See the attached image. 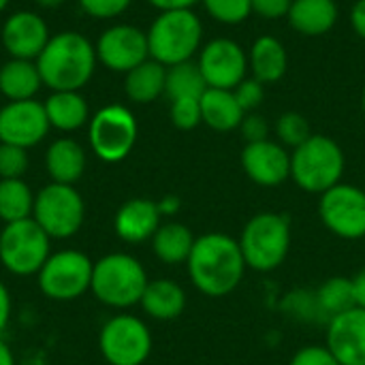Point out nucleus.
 Masks as SVG:
<instances>
[{"instance_id":"603ef678","label":"nucleus","mask_w":365,"mask_h":365,"mask_svg":"<svg viewBox=\"0 0 365 365\" xmlns=\"http://www.w3.org/2000/svg\"><path fill=\"white\" fill-rule=\"evenodd\" d=\"M364 240H365V237H364Z\"/></svg>"},{"instance_id":"79ce46f5","label":"nucleus","mask_w":365,"mask_h":365,"mask_svg":"<svg viewBox=\"0 0 365 365\" xmlns=\"http://www.w3.org/2000/svg\"><path fill=\"white\" fill-rule=\"evenodd\" d=\"M351 24L355 28V32L365 38V0H357L353 11H351Z\"/></svg>"},{"instance_id":"ddd939ff","label":"nucleus","mask_w":365,"mask_h":365,"mask_svg":"<svg viewBox=\"0 0 365 365\" xmlns=\"http://www.w3.org/2000/svg\"><path fill=\"white\" fill-rule=\"evenodd\" d=\"M96 58L111 73H128L150 58L148 34L130 24H115L101 32L96 41Z\"/></svg>"},{"instance_id":"c03bdc74","label":"nucleus","mask_w":365,"mask_h":365,"mask_svg":"<svg viewBox=\"0 0 365 365\" xmlns=\"http://www.w3.org/2000/svg\"><path fill=\"white\" fill-rule=\"evenodd\" d=\"M9 317H11V295H9L6 287L0 282V331L6 327Z\"/></svg>"},{"instance_id":"de8ad7c7","label":"nucleus","mask_w":365,"mask_h":365,"mask_svg":"<svg viewBox=\"0 0 365 365\" xmlns=\"http://www.w3.org/2000/svg\"><path fill=\"white\" fill-rule=\"evenodd\" d=\"M0 365H15V359H13L11 349H9L6 342H2V340H0Z\"/></svg>"},{"instance_id":"c9c22d12","label":"nucleus","mask_w":365,"mask_h":365,"mask_svg":"<svg viewBox=\"0 0 365 365\" xmlns=\"http://www.w3.org/2000/svg\"><path fill=\"white\" fill-rule=\"evenodd\" d=\"M284 308L291 314H295L297 319H304V321H314V319L317 321H325L323 314H321V310H319V304H317L314 293H304V291L293 293L284 302Z\"/></svg>"},{"instance_id":"7c9ffc66","label":"nucleus","mask_w":365,"mask_h":365,"mask_svg":"<svg viewBox=\"0 0 365 365\" xmlns=\"http://www.w3.org/2000/svg\"><path fill=\"white\" fill-rule=\"evenodd\" d=\"M34 210V195L30 186L17 178V180H0V220L17 222L32 218Z\"/></svg>"},{"instance_id":"c85d7f7f","label":"nucleus","mask_w":365,"mask_h":365,"mask_svg":"<svg viewBox=\"0 0 365 365\" xmlns=\"http://www.w3.org/2000/svg\"><path fill=\"white\" fill-rule=\"evenodd\" d=\"M207 90V83L201 75V68L197 62H180L175 66H167V81H165V94L169 101L180 98H201Z\"/></svg>"},{"instance_id":"aec40b11","label":"nucleus","mask_w":365,"mask_h":365,"mask_svg":"<svg viewBox=\"0 0 365 365\" xmlns=\"http://www.w3.org/2000/svg\"><path fill=\"white\" fill-rule=\"evenodd\" d=\"M287 19L304 36H323L338 21V4L336 0H293Z\"/></svg>"},{"instance_id":"c756f323","label":"nucleus","mask_w":365,"mask_h":365,"mask_svg":"<svg viewBox=\"0 0 365 365\" xmlns=\"http://www.w3.org/2000/svg\"><path fill=\"white\" fill-rule=\"evenodd\" d=\"M319 310L323 314V319L329 323L334 317L355 308V289H353V278H344V276H334L329 280H325L319 291L314 293Z\"/></svg>"},{"instance_id":"f704fd0d","label":"nucleus","mask_w":365,"mask_h":365,"mask_svg":"<svg viewBox=\"0 0 365 365\" xmlns=\"http://www.w3.org/2000/svg\"><path fill=\"white\" fill-rule=\"evenodd\" d=\"M28 169V154L24 148L0 143V180H17Z\"/></svg>"},{"instance_id":"f257e3e1","label":"nucleus","mask_w":365,"mask_h":365,"mask_svg":"<svg viewBox=\"0 0 365 365\" xmlns=\"http://www.w3.org/2000/svg\"><path fill=\"white\" fill-rule=\"evenodd\" d=\"M186 265L192 284L207 297L233 293L248 267L240 242L225 233H205L197 237Z\"/></svg>"},{"instance_id":"ea45409f","label":"nucleus","mask_w":365,"mask_h":365,"mask_svg":"<svg viewBox=\"0 0 365 365\" xmlns=\"http://www.w3.org/2000/svg\"><path fill=\"white\" fill-rule=\"evenodd\" d=\"M240 130H242V137L248 143L265 141L267 135H269V126H267L265 118L259 115V113H246L244 120H242V124H240Z\"/></svg>"},{"instance_id":"473e14b6","label":"nucleus","mask_w":365,"mask_h":365,"mask_svg":"<svg viewBox=\"0 0 365 365\" xmlns=\"http://www.w3.org/2000/svg\"><path fill=\"white\" fill-rule=\"evenodd\" d=\"M205 11L220 24H242L250 17L252 4L250 0H201Z\"/></svg>"},{"instance_id":"f3484780","label":"nucleus","mask_w":365,"mask_h":365,"mask_svg":"<svg viewBox=\"0 0 365 365\" xmlns=\"http://www.w3.org/2000/svg\"><path fill=\"white\" fill-rule=\"evenodd\" d=\"M242 167L259 186H280L291 178V154L276 141L246 143L242 150Z\"/></svg>"},{"instance_id":"37998d69","label":"nucleus","mask_w":365,"mask_h":365,"mask_svg":"<svg viewBox=\"0 0 365 365\" xmlns=\"http://www.w3.org/2000/svg\"><path fill=\"white\" fill-rule=\"evenodd\" d=\"M148 2L163 13V11H178V9H192V4H197L199 0H148Z\"/></svg>"},{"instance_id":"39448f33","label":"nucleus","mask_w":365,"mask_h":365,"mask_svg":"<svg viewBox=\"0 0 365 365\" xmlns=\"http://www.w3.org/2000/svg\"><path fill=\"white\" fill-rule=\"evenodd\" d=\"M342 173L344 152L334 139L325 135H312L291 154V178L306 192H327L340 184Z\"/></svg>"},{"instance_id":"20e7f679","label":"nucleus","mask_w":365,"mask_h":365,"mask_svg":"<svg viewBox=\"0 0 365 365\" xmlns=\"http://www.w3.org/2000/svg\"><path fill=\"white\" fill-rule=\"evenodd\" d=\"M148 282V274L135 257L113 252L94 263L90 291L105 306L130 308L141 302Z\"/></svg>"},{"instance_id":"4468645a","label":"nucleus","mask_w":365,"mask_h":365,"mask_svg":"<svg viewBox=\"0 0 365 365\" xmlns=\"http://www.w3.org/2000/svg\"><path fill=\"white\" fill-rule=\"evenodd\" d=\"M49 120L43 103L30 101H9L0 107V143L17 148H34L49 133Z\"/></svg>"},{"instance_id":"2f4dec72","label":"nucleus","mask_w":365,"mask_h":365,"mask_svg":"<svg viewBox=\"0 0 365 365\" xmlns=\"http://www.w3.org/2000/svg\"><path fill=\"white\" fill-rule=\"evenodd\" d=\"M276 135H278V139L284 145H289L293 150L299 148L304 141H308L312 137L308 120L302 113H297V111H287V113H282L278 118V122H276Z\"/></svg>"},{"instance_id":"0eeeda50","label":"nucleus","mask_w":365,"mask_h":365,"mask_svg":"<svg viewBox=\"0 0 365 365\" xmlns=\"http://www.w3.org/2000/svg\"><path fill=\"white\" fill-rule=\"evenodd\" d=\"M86 207L81 195L71 184L51 182L34 195V222L51 237H73L83 225Z\"/></svg>"},{"instance_id":"8fccbe9b","label":"nucleus","mask_w":365,"mask_h":365,"mask_svg":"<svg viewBox=\"0 0 365 365\" xmlns=\"http://www.w3.org/2000/svg\"><path fill=\"white\" fill-rule=\"evenodd\" d=\"M9 2H11V0H0V13H4V9L9 6Z\"/></svg>"},{"instance_id":"a18cd8bd","label":"nucleus","mask_w":365,"mask_h":365,"mask_svg":"<svg viewBox=\"0 0 365 365\" xmlns=\"http://www.w3.org/2000/svg\"><path fill=\"white\" fill-rule=\"evenodd\" d=\"M353 289H355V304L365 310V269H361L353 278Z\"/></svg>"},{"instance_id":"393cba45","label":"nucleus","mask_w":365,"mask_h":365,"mask_svg":"<svg viewBox=\"0 0 365 365\" xmlns=\"http://www.w3.org/2000/svg\"><path fill=\"white\" fill-rule=\"evenodd\" d=\"M45 167L53 182L73 186L83 175L86 152L75 139L68 137L56 139L45 154Z\"/></svg>"},{"instance_id":"3c124183","label":"nucleus","mask_w":365,"mask_h":365,"mask_svg":"<svg viewBox=\"0 0 365 365\" xmlns=\"http://www.w3.org/2000/svg\"><path fill=\"white\" fill-rule=\"evenodd\" d=\"M361 107H364V113H365V88H364V98H361Z\"/></svg>"},{"instance_id":"a211bd4d","label":"nucleus","mask_w":365,"mask_h":365,"mask_svg":"<svg viewBox=\"0 0 365 365\" xmlns=\"http://www.w3.org/2000/svg\"><path fill=\"white\" fill-rule=\"evenodd\" d=\"M340 365H365V310L355 306L327 325L325 344Z\"/></svg>"},{"instance_id":"a19ab883","label":"nucleus","mask_w":365,"mask_h":365,"mask_svg":"<svg viewBox=\"0 0 365 365\" xmlns=\"http://www.w3.org/2000/svg\"><path fill=\"white\" fill-rule=\"evenodd\" d=\"M252 13L261 15L263 19H280L289 15L293 0H250Z\"/></svg>"},{"instance_id":"cd10ccee","label":"nucleus","mask_w":365,"mask_h":365,"mask_svg":"<svg viewBox=\"0 0 365 365\" xmlns=\"http://www.w3.org/2000/svg\"><path fill=\"white\" fill-rule=\"evenodd\" d=\"M195 246V235L190 229L182 222H167L160 225L158 231L152 237L154 255L167 263V265H180L186 263Z\"/></svg>"},{"instance_id":"bb28decb","label":"nucleus","mask_w":365,"mask_h":365,"mask_svg":"<svg viewBox=\"0 0 365 365\" xmlns=\"http://www.w3.org/2000/svg\"><path fill=\"white\" fill-rule=\"evenodd\" d=\"M165 81H167V66L148 58L145 62H141L139 66L126 73L124 92L128 101L137 105H148L156 101L160 94H165Z\"/></svg>"},{"instance_id":"f8f14e48","label":"nucleus","mask_w":365,"mask_h":365,"mask_svg":"<svg viewBox=\"0 0 365 365\" xmlns=\"http://www.w3.org/2000/svg\"><path fill=\"white\" fill-rule=\"evenodd\" d=\"M319 214L323 225L338 237H365V190L351 184H336L321 195Z\"/></svg>"},{"instance_id":"5701e85b","label":"nucleus","mask_w":365,"mask_h":365,"mask_svg":"<svg viewBox=\"0 0 365 365\" xmlns=\"http://www.w3.org/2000/svg\"><path fill=\"white\" fill-rule=\"evenodd\" d=\"M244 109L240 107L233 90L207 88L201 96V120L218 133H229L240 128L244 120Z\"/></svg>"},{"instance_id":"423d86ee","label":"nucleus","mask_w":365,"mask_h":365,"mask_svg":"<svg viewBox=\"0 0 365 365\" xmlns=\"http://www.w3.org/2000/svg\"><path fill=\"white\" fill-rule=\"evenodd\" d=\"M240 248L248 267L257 272L278 269L291 248L289 218L276 212H261L252 216L242 231Z\"/></svg>"},{"instance_id":"9d476101","label":"nucleus","mask_w":365,"mask_h":365,"mask_svg":"<svg viewBox=\"0 0 365 365\" xmlns=\"http://www.w3.org/2000/svg\"><path fill=\"white\" fill-rule=\"evenodd\" d=\"M94 263L79 250L49 255L38 272V287L53 302H73L90 291Z\"/></svg>"},{"instance_id":"9b49d317","label":"nucleus","mask_w":365,"mask_h":365,"mask_svg":"<svg viewBox=\"0 0 365 365\" xmlns=\"http://www.w3.org/2000/svg\"><path fill=\"white\" fill-rule=\"evenodd\" d=\"M101 353L111 365H141L152 353L148 325L130 314L113 317L101 329Z\"/></svg>"},{"instance_id":"b1692460","label":"nucleus","mask_w":365,"mask_h":365,"mask_svg":"<svg viewBox=\"0 0 365 365\" xmlns=\"http://www.w3.org/2000/svg\"><path fill=\"white\" fill-rule=\"evenodd\" d=\"M49 126L62 130V133H73L79 130L83 124L90 122V107L88 101L79 92H51L47 101L43 103Z\"/></svg>"},{"instance_id":"2eb2a0df","label":"nucleus","mask_w":365,"mask_h":365,"mask_svg":"<svg viewBox=\"0 0 365 365\" xmlns=\"http://www.w3.org/2000/svg\"><path fill=\"white\" fill-rule=\"evenodd\" d=\"M197 64L207 88L235 90L246 79L248 58L233 38H214L201 49Z\"/></svg>"},{"instance_id":"e433bc0d","label":"nucleus","mask_w":365,"mask_h":365,"mask_svg":"<svg viewBox=\"0 0 365 365\" xmlns=\"http://www.w3.org/2000/svg\"><path fill=\"white\" fill-rule=\"evenodd\" d=\"M133 0H79V6L86 15L94 19H113L122 15Z\"/></svg>"},{"instance_id":"6e6552de","label":"nucleus","mask_w":365,"mask_h":365,"mask_svg":"<svg viewBox=\"0 0 365 365\" xmlns=\"http://www.w3.org/2000/svg\"><path fill=\"white\" fill-rule=\"evenodd\" d=\"M49 240L34 218L9 222L0 233V261L15 276L38 274L49 259Z\"/></svg>"},{"instance_id":"72a5a7b5","label":"nucleus","mask_w":365,"mask_h":365,"mask_svg":"<svg viewBox=\"0 0 365 365\" xmlns=\"http://www.w3.org/2000/svg\"><path fill=\"white\" fill-rule=\"evenodd\" d=\"M171 122L180 130H192L201 120V98H180L171 101Z\"/></svg>"},{"instance_id":"1a4fd4ad","label":"nucleus","mask_w":365,"mask_h":365,"mask_svg":"<svg viewBox=\"0 0 365 365\" xmlns=\"http://www.w3.org/2000/svg\"><path fill=\"white\" fill-rule=\"evenodd\" d=\"M88 139L92 152L105 163L124 160L137 141V120L124 105H107L88 122Z\"/></svg>"},{"instance_id":"a878e982","label":"nucleus","mask_w":365,"mask_h":365,"mask_svg":"<svg viewBox=\"0 0 365 365\" xmlns=\"http://www.w3.org/2000/svg\"><path fill=\"white\" fill-rule=\"evenodd\" d=\"M139 304L143 306V310L152 319H156V321H173L186 308V293L173 280H165V278L150 280Z\"/></svg>"},{"instance_id":"7ed1b4c3","label":"nucleus","mask_w":365,"mask_h":365,"mask_svg":"<svg viewBox=\"0 0 365 365\" xmlns=\"http://www.w3.org/2000/svg\"><path fill=\"white\" fill-rule=\"evenodd\" d=\"M148 49L150 58L163 66H175L192 60L201 47L203 26L190 9L163 11L150 26Z\"/></svg>"},{"instance_id":"dca6fc26","label":"nucleus","mask_w":365,"mask_h":365,"mask_svg":"<svg viewBox=\"0 0 365 365\" xmlns=\"http://www.w3.org/2000/svg\"><path fill=\"white\" fill-rule=\"evenodd\" d=\"M47 21L32 11H15L2 24L0 41L11 58L36 60L49 41Z\"/></svg>"},{"instance_id":"49530a36","label":"nucleus","mask_w":365,"mask_h":365,"mask_svg":"<svg viewBox=\"0 0 365 365\" xmlns=\"http://www.w3.org/2000/svg\"><path fill=\"white\" fill-rule=\"evenodd\" d=\"M158 210H160V214H175L180 210V199L173 195H167L165 199L158 201Z\"/></svg>"},{"instance_id":"09e8293b","label":"nucleus","mask_w":365,"mask_h":365,"mask_svg":"<svg viewBox=\"0 0 365 365\" xmlns=\"http://www.w3.org/2000/svg\"><path fill=\"white\" fill-rule=\"evenodd\" d=\"M41 9H58V6H62L66 0H34Z\"/></svg>"},{"instance_id":"6ab92c4d","label":"nucleus","mask_w":365,"mask_h":365,"mask_svg":"<svg viewBox=\"0 0 365 365\" xmlns=\"http://www.w3.org/2000/svg\"><path fill=\"white\" fill-rule=\"evenodd\" d=\"M160 216L163 214L158 210V203L150 199H130L118 210L113 227L120 240L128 244H139L154 237L160 227Z\"/></svg>"},{"instance_id":"412c9836","label":"nucleus","mask_w":365,"mask_h":365,"mask_svg":"<svg viewBox=\"0 0 365 365\" xmlns=\"http://www.w3.org/2000/svg\"><path fill=\"white\" fill-rule=\"evenodd\" d=\"M43 79L34 60L9 58L0 66V94L6 101H30L41 90Z\"/></svg>"},{"instance_id":"4c0bfd02","label":"nucleus","mask_w":365,"mask_h":365,"mask_svg":"<svg viewBox=\"0 0 365 365\" xmlns=\"http://www.w3.org/2000/svg\"><path fill=\"white\" fill-rule=\"evenodd\" d=\"M240 107L244 109V113H252L261 103H263V96H265V90H263V83L257 81L255 77H246L235 90H233Z\"/></svg>"},{"instance_id":"4be33fe9","label":"nucleus","mask_w":365,"mask_h":365,"mask_svg":"<svg viewBox=\"0 0 365 365\" xmlns=\"http://www.w3.org/2000/svg\"><path fill=\"white\" fill-rule=\"evenodd\" d=\"M248 66L257 81L276 83L284 77L289 68V56L284 45L276 36H259L250 47Z\"/></svg>"},{"instance_id":"58836bf2","label":"nucleus","mask_w":365,"mask_h":365,"mask_svg":"<svg viewBox=\"0 0 365 365\" xmlns=\"http://www.w3.org/2000/svg\"><path fill=\"white\" fill-rule=\"evenodd\" d=\"M289 365H340L327 346H304L297 351Z\"/></svg>"},{"instance_id":"f03ea898","label":"nucleus","mask_w":365,"mask_h":365,"mask_svg":"<svg viewBox=\"0 0 365 365\" xmlns=\"http://www.w3.org/2000/svg\"><path fill=\"white\" fill-rule=\"evenodd\" d=\"M51 92H79L96 71V47L75 30L51 34L41 56L34 60Z\"/></svg>"}]
</instances>
